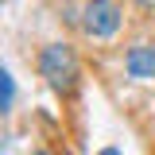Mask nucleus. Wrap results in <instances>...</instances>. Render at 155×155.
Listing matches in <instances>:
<instances>
[{"label": "nucleus", "instance_id": "6", "mask_svg": "<svg viewBox=\"0 0 155 155\" xmlns=\"http://www.w3.org/2000/svg\"><path fill=\"white\" fill-rule=\"evenodd\" d=\"M97 155H120V151H116V147H105V151H97Z\"/></svg>", "mask_w": 155, "mask_h": 155}, {"label": "nucleus", "instance_id": "3", "mask_svg": "<svg viewBox=\"0 0 155 155\" xmlns=\"http://www.w3.org/2000/svg\"><path fill=\"white\" fill-rule=\"evenodd\" d=\"M124 70H128V78H136V81H147V78H155V47H147V43H136L132 51L124 54Z\"/></svg>", "mask_w": 155, "mask_h": 155}, {"label": "nucleus", "instance_id": "5", "mask_svg": "<svg viewBox=\"0 0 155 155\" xmlns=\"http://www.w3.org/2000/svg\"><path fill=\"white\" fill-rule=\"evenodd\" d=\"M136 4H140V8H155V0H136Z\"/></svg>", "mask_w": 155, "mask_h": 155}, {"label": "nucleus", "instance_id": "4", "mask_svg": "<svg viewBox=\"0 0 155 155\" xmlns=\"http://www.w3.org/2000/svg\"><path fill=\"white\" fill-rule=\"evenodd\" d=\"M12 101H16V81L12 74H4V109H12Z\"/></svg>", "mask_w": 155, "mask_h": 155}, {"label": "nucleus", "instance_id": "1", "mask_svg": "<svg viewBox=\"0 0 155 155\" xmlns=\"http://www.w3.org/2000/svg\"><path fill=\"white\" fill-rule=\"evenodd\" d=\"M39 74L47 78L51 89L70 93V89L78 85V58H74V51H70L66 43H51V47H43V54H39Z\"/></svg>", "mask_w": 155, "mask_h": 155}, {"label": "nucleus", "instance_id": "7", "mask_svg": "<svg viewBox=\"0 0 155 155\" xmlns=\"http://www.w3.org/2000/svg\"><path fill=\"white\" fill-rule=\"evenodd\" d=\"M35 155H47V151H35Z\"/></svg>", "mask_w": 155, "mask_h": 155}, {"label": "nucleus", "instance_id": "2", "mask_svg": "<svg viewBox=\"0 0 155 155\" xmlns=\"http://www.w3.org/2000/svg\"><path fill=\"white\" fill-rule=\"evenodd\" d=\"M81 27L93 39H113L120 31V8H116V0H89L85 16H81Z\"/></svg>", "mask_w": 155, "mask_h": 155}]
</instances>
